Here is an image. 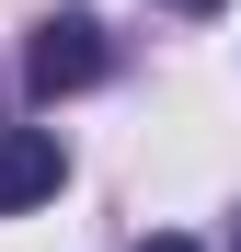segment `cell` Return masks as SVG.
I'll list each match as a JSON object with an SVG mask.
<instances>
[{"instance_id": "1", "label": "cell", "mask_w": 241, "mask_h": 252, "mask_svg": "<svg viewBox=\"0 0 241 252\" xmlns=\"http://www.w3.org/2000/svg\"><path fill=\"white\" fill-rule=\"evenodd\" d=\"M103 69H115L103 23H92V12H46V23H34V46H23V92L58 103V92H92Z\"/></svg>"}, {"instance_id": "2", "label": "cell", "mask_w": 241, "mask_h": 252, "mask_svg": "<svg viewBox=\"0 0 241 252\" xmlns=\"http://www.w3.org/2000/svg\"><path fill=\"white\" fill-rule=\"evenodd\" d=\"M58 184H69V149H58V126H0V218L46 206Z\"/></svg>"}, {"instance_id": "3", "label": "cell", "mask_w": 241, "mask_h": 252, "mask_svg": "<svg viewBox=\"0 0 241 252\" xmlns=\"http://www.w3.org/2000/svg\"><path fill=\"white\" fill-rule=\"evenodd\" d=\"M138 252H195V241H184V229H161V241H138Z\"/></svg>"}, {"instance_id": "4", "label": "cell", "mask_w": 241, "mask_h": 252, "mask_svg": "<svg viewBox=\"0 0 241 252\" xmlns=\"http://www.w3.org/2000/svg\"><path fill=\"white\" fill-rule=\"evenodd\" d=\"M161 12H195V23H207V12H218V0H161Z\"/></svg>"}, {"instance_id": "5", "label": "cell", "mask_w": 241, "mask_h": 252, "mask_svg": "<svg viewBox=\"0 0 241 252\" xmlns=\"http://www.w3.org/2000/svg\"><path fill=\"white\" fill-rule=\"evenodd\" d=\"M230 252H241V218H230Z\"/></svg>"}]
</instances>
